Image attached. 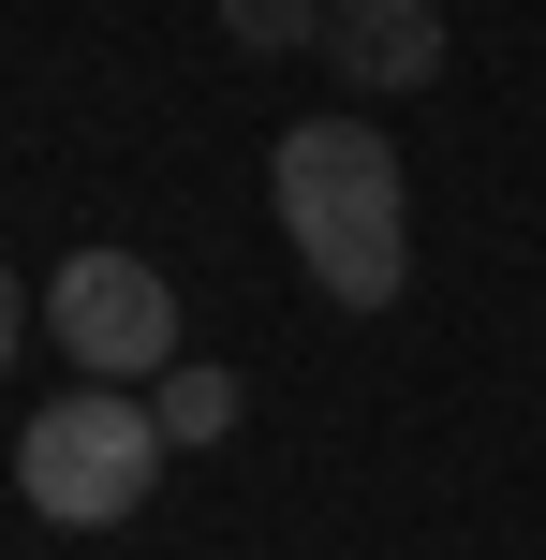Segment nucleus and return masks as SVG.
<instances>
[{
	"label": "nucleus",
	"instance_id": "6",
	"mask_svg": "<svg viewBox=\"0 0 546 560\" xmlns=\"http://www.w3.org/2000/svg\"><path fill=\"white\" fill-rule=\"evenodd\" d=\"M325 15H340V0H222V30L252 59H281V45H325Z\"/></svg>",
	"mask_w": 546,
	"mask_h": 560
},
{
	"label": "nucleus",
	"instance_id": "7",
	"mask_svg": "<svg viewBox=\"0 0 546 560\" xmlns=\"http://www.w3.org/2000/svg\"><path fill=\"white\" fill-rule=\"evenodd\" d=\"M30 325H45V295H30V280H15V266H0V354H15V339H30Z\"/></svg>",
	"mask_w": 546,
	"mask_h": 560
},
{
	"label": "nucleus",
	"instance_id": "4",
	"mask_svg": "<svg viewBox=\"0 0 546 560\" xmlns=\"http://www.w3.org/2000/svg\"><path fill=\"white\" fill-rule=\"evenodd\" d=\"M325 74L340 89H429L443 74V0H340L325 15Z\"/></svg>",
	"mask_w": 546,
	"mask_h": 560
},
{
	"label": "nucleus",
	"instance_id": "1",
	"mask_svg": "<svg viewBox=\"0 0 546 560\" xmlns=\"http://www.w3.org/2000/svg\"><path fill=\"white\" fill-rule=\"evenodd\" d=\"M266 207H281L295 266H311L325 310H399L414 280V192H399V148L370 133V118H295L281 148H266Z\"/></svg>",
	"mask_w": 546,
	"mask_h": 560
},
{
	"label": "nucleus",
	"instance_id": "5",
	"mask_svg": "<svg viewBox=\"0 0 546 560\" xmlns=\"http://www.w3.org/2000/svg\"><path fill=\"white\" fill-rule=\"evenodd\" d=\"M148 413H163L177 457H193V443H236V369H222V354H177L163 384H148Z\"/></svg>",
	"mask_w": 546,
	"mask_h": 560
},
{
	"label": "nucleus",
	"instance_id": "3",
	"mask_svg": "<svg viewBox=\"0 0 546 560\" xmlns=\"http://www.w3.org/2000/svg\"><path fill=\"white\" fill-rule=\"evenodd\" d=\"M45 339L74 354V384H163L177 354H193V325H177V280L148 266V252H74L45 280Z\"/></svg>",
	"mask_w": 546,
	"mask_h": 560
},
{
	"label": "nucleus",
	"instance_id": "2",
	"mask_svg": "<svg viewBox=\"0 0 546 560\" xmlns=\"http://www.w3.org/2000/svg\"><path fill=\"white\" fill-rule=\"evenodd\" d=\"M163 413H148L133 384H74V398H45V413L15 428V502L30 516H59V532H118V516L163 487Z\"/></svg>",
	"mask_w": 546,
	"mask_h": 560
}]
</instances>
